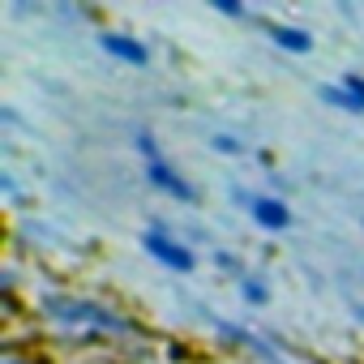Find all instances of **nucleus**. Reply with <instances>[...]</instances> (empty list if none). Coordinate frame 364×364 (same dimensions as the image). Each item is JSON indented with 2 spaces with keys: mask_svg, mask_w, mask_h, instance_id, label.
Wrapping results in <instances>:
<instances>
[{
  "mask_svg": "<svg viewBox=\"0 0 364 364\" xmlns=\"http://www.w3.org/2000/svg\"><path fill=\"white\" fill-rule=\"evenodd\" d=\"M321 95H326V99H330L334 107H347V112H364V103H360V99H355V95H351L347 86H326Z\"/></svg>",
  "mask_w": 364,
  "mask_h": 364,
  "instance_id": "0eeeda50",
  "label": "nucleus"
},
{
  "mask_svg": "<svg viewBox=\"0 0 364 364\" xmlns=\"http://www.w3.org/2000/svg\"><path fill=\"white\" fill-rule=\"evenodd\" d=\"M266 35H270L279 48H287V52H309V48H313L309 31H296V26H279V22H270V26H266Z\"/></svg>",
  "mask_w": 364,
  "mask_h": 364,
  "instance_id": "423d86ee",
  "label": "nucleus"
},
{
  "mask_svg": "<svg viewBox=\"0 0 364 364\" xmlns=\"http://www.w3.org/2000/svg\"><path fill=\"white\" fill-rule=\"evenodd\" d=\"M141 245H146V253H150V257H159V262H163V266H171L176 274H189V270L198 266V257H193L185 245L171 240V236H163V232H146V236H141Z\"/></svg>",
  "mask_w": 364,
  "mask_h": 364,
  "instance_id": "f257e3e1",
  "label": "nucleus"
},
{
  "mask_svg": "<svg viewBox=\"0 0 364 364\" xmlns=\"http://www.w3.org/2000/svg\"><path fill=\"white\" fill-rule=\"evenodd\" d=\"M245 291H249L253 300H262V296H266V291H262V283H253V279H245Z\"/></svg>",
  "mask_w": 364,
  "mask_h": 364,
  "instance_id": "1a4fd4ad",
  "label": "nucleus"
},
{
  "mask_svg": "<svg viewBox=\"0 0 364 364\" xmlns=\"http://www.w3.org/2000/svg\"><path fill=\"white\" fill-rule=\"evenodd\" d=\"M146 176L154 180L159 189H167L171 198H180V202H193V198H198V193H193V185H189V180L180 176L176 167H167L163 159H150V163H146Z\"/></svg>",
  "mask_w": 364,
  "mask_h": 364,
  "instance_id": "7ed1b4c3",
  "label": "nucleus"
},
{
  "mask_svg": "<svg viewBox=\"0 0 364 364\" xmlns=\"http://www.w3.org/2000/svg\"><path fill=\"white\" fill-rule=\"evenodd\" d=\"M48 309H52V317H65V321H90V326H116V330H124V321H116L107 309H99V304H82V300H48Z\"/></svg>",
  "mask_w": 364,
  "mask_h": 364,
  "instance_id": "f03ea898",
  "label": "nucleus"
},
{
  "mask_svg": "<svg viewBox=\"0 0 364 364\" xmlns=\"http://www.w3.org/2000/svg\"><path fill=\"white\" fill-rule=\"evenodd\" d=\"M245 202H249V210H253V219L262 223V228H287L291 223V215H287V206L279 202V198H253V193H240Z\"/></svg>",
  "mask_w": 364,
  "mask_h": 364,
  "instance_id": "39448f33",
  "label": "nucleus"
},
{
  "mask_svg": "<svg viewBox=\"0 0 364 364\" xmlns=\"http://www.w3.org/2000/svg\"><path fill=\"white\" fill-rule=\"evenodd\" d=\"M360 317H364V309H360Z\"/></svg>",
  "mask_w": 364,
  "mask_h": 364,
  "instance_id": "9d476101",
  "label": "nucleus"
},
{
  "mask_svg": "<svg viewBox=\"0 0 364 364\" xmlns=\"http://www.w3.org/2000/svg\"><path fill=\"white\" fill-rule=\"evenodd\" d=\"M347 90H351V95L364 103V77H347Z\"/></svg>",
  "mask_w": 364,
  "mask_h": 364,
  "instance_id": "6e6552de",
  "label": "nucleus"
},
{
  "mask_svg": "<svg viewBox=\"0 0 364 364\" xmlns=\"http://www.w3.org/2000/svg\"><path fill=\"white\" fill-rule=\"evenodd\" d=\"M99 48H103V52H112V56H116V60H124V65H146V60H150V52H146L137 39L116 35V31H103V35H99Z\"/></svg>",
  "mask_w": 364,
  "mask_h": 364,
  "instance_id": "20e7f679",
  "label": "nucleus"
}]
</instances>
